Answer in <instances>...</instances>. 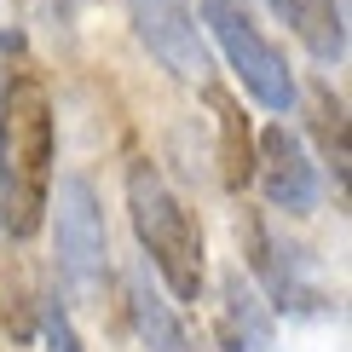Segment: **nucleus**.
I'll list each match as a JSON object with an SVG mask.
<instances>
[{
  "instance_id": "nucleus-1",
  "label": "nucleus",
  "mask_w": 352,
  "mask_h": 352,
  "mask_svg": "<svg viewBox=\"0 0 352 352\" xmlns=\"http://www.w3.org/2000/svg\"><path fill=\"white\" fill-rule=\"evenodd\" d=\"M52 208V98L47 81L18 64L0 87V226L29 243Z\"/></svg>"
},
{
  "instance_id": "nucleus-7",
  "label": "nucleus",
  "mask_w": 352,
  "mask_h": 352,
  "mask_svg": "<svg viewBox=\"0 0 352 352\" xmlns=\"http://www.w3.org/2000/svg\"><path fill=\"white\" fill-rule=\"evenodd\" d=\"M243 254H248V272L266 283V295L277 306H306L312 300V283H306V266H300V248L295 243H277L272 226L260 214L243 219Z\"/></svg>"
},
{
  "instance_id": "nucleus-9",
  "label": "nucleus",
  "mask_w": 352,
  "mask_h": 352,
  "mask_svg": "<svg viewBox=\"0 0 352 352\" xmlns=\"http://www.w3.org/2000/svg\"><path fill=\"white\" fill-rule=\"evenodd\" d=\"M208 110H214V127H219V179L226 190H243L254 179V133H248V116L237 104V93L208 81Z\"/></svg>"
},
{
  "instance_id": "nucleus-3",
  "label": "nucleus",
  "mask_w": 352,
  "mask_h": 352,
  "mask_svg": "<svg viewBox=\"0 0 352 352\" xmlns=\"http://www.w3.org/2000/svg\"><path fill=\"white\" fill-rule=\"evenodd\" d=\"M202 23L214 29L219 52L231 58V69L243 76V87L260 98L266 110H289L300 98L295 87V69L283 64V52L260 35V23L243 12V0H202Z\"/></svg>"
},
{
  "instance_id": "nucleus-2",
  "label": "nucleus",
  "mask_w": 352,
  "mask_h": 352,
  "mask_svg": "<svg viewBox=\"0 0 352 352\" xmlns=\"http://www.w3.org/2000/svg\"><path fill=\"white\" fill-rule=\"evenodd\" d=\"M127 214H133V231L151 266L173 289V300H202V231L151 162L127 168Z\"/></svg>"
},
{
  "instance_id": "nucleus-5",
  "label": "nucleus",
  "mask_w": 352,
  "mask_h": 352,
  "mask_svg": "<svg viewBox=\"0 0 352 352\" xmlns=\"http://www.w3.org/2000/svg\"><path fill=\"white\" fill-rule=\"evenodd\" d=\"M127 18H133L139 41L151 47L179 81H208V47H202L197 12L185 0H127Z\"/></svg>"
},
{
  "instance_id": "nucleus-12",
  "label": "nucleus",
  "mask_w": 352,
  "mask_h": 352,
  "mask_svg": "<svg viewBox=\"0 0 352 352\" xmlns=\"http://www.w3.org/2000/svg\"><path fill=\"white\" fill-rule=\"evenodd\" d=\"M47 346L52 352H81L76 329H69V318H64V306H47Z\"/></svg>"
},
{
  "instance_id": "nucleus-6",
  "label": "nucleus",
  "mask_w": 352,
  "mask_h": 352,
  "mask_svg": "<svg viewBox=\"0 0 352 352\" xmlns=\"http://www.w3.org/2000/svg\"><path fill=\"white\" fill-rule=\"evenodd\" d=\"M254 179H260L272 208H289V214H312L318 208V168L306 162V144L289 133L283 122L254 139Z\"/></svg>"
},
{
  "instance_id": "nucleus-4",
  "label": "nucleus",
  "mask_w": 352,
  "mask_h": 352,
  "mask_svg": "<svg viewBox=\"0 0 352 352\" xmlns=\"http://www.w3.org/2000/svg\"><path fill=\"white\" fill-rule=\"evenodd\" d=\"M58 277L76 300H93L110 277V237H104V208L81 173L58 179Z\"/></svg>"
},
{
  "instance_id": "nucleus-10",
  "label": "nucleus",
  "mask_w": 352,
  "mask_h": 352,
  "mask_svg": "<svg viewBox=\"0 0 352 352\" xmlns=\"http://www.w3.org/2000/svg\"><path fill=\"white\" fill-rule=\"evenodd\" d=\"M127 300H133V324H139V335H144V346H151V352H197V346H190V335H185V324L173 318V306L151 289L144 266L127 277Z\"/></svg>"
},
{
  "instance_id": "nucleus-8",
  "label": "nucleus",
  "mask_w": 352,
  "mask_h": 352,
  "mask_svg": "<svg viewBox=\"0 0 352 352\" xmlns=\"http://www.w3.org/2000/svg\"><path fill=\"white\" fill-rule=\"evenodd\" d=\"M219 346L226 352H277V329H272V312L260 300V289L248 283L243 272H226L219 283Z\"/></svg>"
},
{
  "instance_id": "nucleus-11",
  "label": "nucleus",
  "mask_w": 352,
  "mask_h": 352,
  "mask_svg": "<svg viewBox=\"0 0 352 352\" xmlns=\"http://www.w3.org/2000/svg\"><path fill=\"white\" fill-rule=\"evenodd\" d=\"M306 110H312V133L324 144V156L335 162V179H346V104L341 93H329L324 81L306 93Z\"/></svg>"
}]
</instances>
